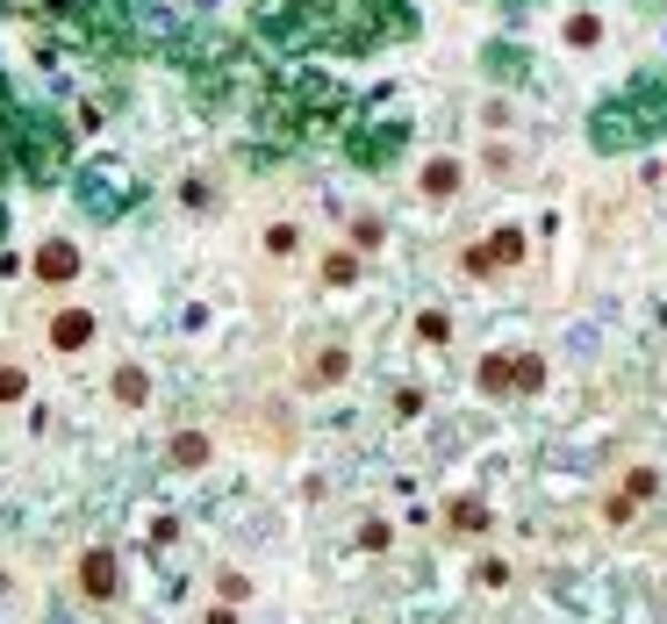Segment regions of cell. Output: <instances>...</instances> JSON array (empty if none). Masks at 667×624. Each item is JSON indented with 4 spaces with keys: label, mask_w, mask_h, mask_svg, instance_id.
Instances as JSON below:
<instances>
[{
    "label": "cell",
    "mask_w": 667,
    "mask_h": 624,
    "mask_svg": "<svg viewBox=\"0 0 667 624\" xmlns=\"http://www.w3.org/2000/svg\"><path fill=\"white\" fill-rule=\"evenodd\" d=\"M417 338H423V345H452V316H445V309H423V316H417Z\"/></svg>",
    "instance_id": "obj_15"
},
{
    "label": "cell",
    "mask_w": 667,
    "mask_h": 624,
    "mask_svg": "<svg viewBox=\"0 0 667 624\" xmlns=\"http://www.w3.org/2000/svg\"><path fill=\"white\" fill-rule=\"evenodd\" d=\"M208 589H216L223 611H245V603H252V574L245 567H216V574H208Z\"/></svg>",
    "instance_id": "obj_11"
},
{
    "label": "cell",
    "mask_w": 667,
    "mask_h": 624,
    "mask_svg": "<svg viewBox=\"0 0 667 624\" xmlns=\"http://www.w3.org/2000/svg\"><path fill=\"white\" fill-rule=\"evenodd\" d=\"M179 208H216V180L187 173V180H179Z\"/></svg>",
    "instance_id": "obj_14"
},
{
    "label": "cell",
    "mask_w": 667,
    "mask_h": 624,
    "mask_svg": "<svg viewBox=\"0 0 667 624\" xmlns=\"http://www.w3.org/2000/svg\"><path fill=\"white\" fill-rule=\"evenodd\" d=\"M72 589H80L86 603H115L123 596V560H115V545H86V553L72 560Z\"/></svg>",
    "instance_id": "obj_2"
},
{
    "label": "cell",
    "mask_w": 667,
    "mask_h": 624,
    "mask_svg": "<svg viewBox=\"0 0 667 624\" xmlns=\"http://www.w3.org/2000/svg\"><path fill=\"white\" fill-rule=\"evenodd\" d=\"M29 273H37L43 287H72L86 273V252L72 245V237H43V245L29 252Z\"/></svg>",
    "instance_id": "obj_3"
},
{
    "label": "cell",
    "mask_w": 667,
    "mask_h": 624,
    "mask_svg": "<svg viewBox=\"0 0 667 624\" xmlns=\"http://www.w3.org/2000/svg\"><path fill=\"white\" fill-rule=\"evenodd\" d=\"M94 338H101V316L86 309V301H58V309L43 316V345H51L58 359H80V352H94Z\"/></svg>",
    "instance_id": "obj_1"
},
{
    "label": "cell",
    "mask_w": 667,
    "mask_h": 624,
    "mask_svg": "<svg viewBox=\"0 0 667 624\" xmlns=\"http://www.w3.org/2000/svg\"><path fill=\"white\" fill-rule=\"evenodd\" d=\"M510 266H524V237L517 231H489L474 245V258H466V273H510Z\"/></svg>",
    "instance_id": "obj_8"
},
{
    "label": "cell",
    "mask_w": 667,
    "mask_h": 624,
    "mask_svg": "<svg viewBox=\"0 0 667 624\" xmlns=\"http://www.w3.org/2000/svg\"><path fill=\"white\" fill-rule=\"evenodd\" d=\"M208 460H216V438H208L202 423H179V431L165 438V467H173V474H202Z\"/></svg>",
    "instance_id": "obj_6"
},
{
    "label": "cell",
    "mask_w": 667,
    "mask_h": 624,
    "mask_svg": "<svg viewBox=\"0 0 667 624\" xmlns=\"http://www.w3.org/2000/svg\"><path fill=\"white\" fill-rule=\"evenodd\" d=\"M452 524H460V531H489V510H481L474 495H460V502H452Z\"/></svg>",
    "instance_id": "obj_16"
},
{
    "label": "cell",
    "mask_w": 667,
    "mask_h": 624,
    "mask_svg": "<svg viewBox=\"0 0 667 624\" xmlns=\"http://www.w3.org/2000/svg\"><path fill=\"white\" fill-rule=\"evenodd\" d=\"M417 187H423V202H460V165H452V158H431L417 173Z\"/></svg>",
    "instance_id": "obj_10"
},
{
    "label": "cell",
    "mask_w": 667,
    "mask_h": 624,
    "mask_svg": "<svg viewBox=\"0 0 667 624\" xmlns=\"http://www.w3.org/2000/svg\"><path fill=\"white\" fill-rule=\"evenodd\" d=\"M109 402L130 409V417H136V409H151V367H144V359H115V367H109Z\"/></svg>",
    "instance_id": "obj_7"
},
{
    "label": "cell",
    "mask_w": 667,
    "mask_h": 624,
    "mask_svg": "<svg viewBox=\"0 0 667 624\" xmlns=\"http://www.w3.org/2000/svg\"><path fill=\"white\" fill-rule=\"evenodd\" d=\"M295 380H301V395H330V388H345V380H352V352H345L338 338H330V345H316V352H309V367H301Z\"/></svg>",
    "instance_id": "obj_5"
},
{
    "label": "cell",
    "mask_w": 667,
    "mask_h": 624,
    "mask_svg": "<svg viewBox=\"0 0 667 624\" xmlns=\"http://www.w3.org/2000/svg\"><path fill=\"white\" fill-rule=\"evenodd\" d=\"M316 273H324V287H352V280H359V252H352V245L324 252V266H316Z\"/></svg>",
    "instance_id": "obj_12"
},
{
    "label": "cell",
    "mask_w": 667,
    "mask_h": 624,
    "mask_svg": "<svg viewBox=\"0 0 667 624\" xmlns=\"http://www.w3.org/2000/svg\"><path fill=\"white\" fill-rule=\"evenodd\" d=\"M538 380H545L538 352H510V359H489V367H481V388L489 395H532Z\"/></svg>",
    "instance_id": "obj_4"
},
{
    "label": "cell",
    "mask_w": 667,
    "mask_h": 624,
    "mask_svg": "<svg viewBox=\"0 0 667 624\" xmlns=\"http://www.w3.org/2000/svg\"><path fill=\"white\" fill-rule=\"evenodd\" d=\"M14 402H29V367H22V359H0V409H14Z\"/></svg>",
    "instance_id": "obj_13"
},
{
    "label": "cell",
    "mask_w": 667,
    "mask_h": 624,
    "mask_svg": "<svg viewBox=\"0 0 667 624\" xmlns=\"http://www.w3.org/2000/svg\"><path fill=\"white\" fill-rule=\"evenodd\" d=\"M301 245H309V237H301V223H266V231H259V252L273 258V266H295V258H301Z\"/></svg>",
    "instance_id": "obj_9"
}]
</instances>
